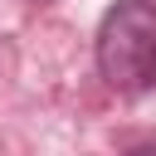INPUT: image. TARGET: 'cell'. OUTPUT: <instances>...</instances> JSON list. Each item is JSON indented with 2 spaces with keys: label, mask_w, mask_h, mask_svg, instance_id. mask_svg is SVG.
I'll return each instance as SVG.
<instances>
[{
  "label": "cell",
  "mask_w": 156,
  "mask_h": 156,
  "mask_svg": "<svg viewBox=\"0 0 156 156\" xmlns=\"http://www.w3.org/2000/svg\"><path fill=\"white\" fill-rule=\"evenodd\" d=\"M98 73L112 93H151L156 88V5L151 0H117L93 39Z\"/></svg>",
  "instance_id": "6da1fadb"
},
{
  "label": "cell",
  "mask_w": 156,
  "mask_h": 156,
  "mask_svg": "<svg viewBox=\"0 0 156 156\" xmlns=\"http://www.w3.org/2000/svg\"><path fill=\"white\" fill-rule=\"evenodd\" d=\"M127 156H156V141H141V146H132Z\"/></svg>",
  "instance_id": "7a4b0ae2"
}]
</instances>
